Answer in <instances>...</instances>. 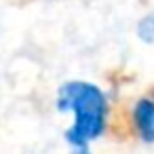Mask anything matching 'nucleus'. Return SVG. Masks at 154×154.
I'll return each mask as SVG.
<instances>
[{
    "instance_id": "nucleus-2",
    "label": "nucleus",
    "mask_w": 154,
    "mask_h": 154,
    "mask_svg": "<svg viewBox=\"0 0 154 154\" xmlns=\"http://www.w3.org/2000/svg\"><path fill=\"white\" fill-rule=\"evenodd\" d=\"M131 127L141 141L154 143V97L146 95V97H139L133 103Z\"/></svg>"
},
{
    "instance_id": "nucleus-4",
    "label": "nucleus",
    "mask_w": 154,
    "mask_h": 154,
    "mask_svg": "<svg viewBox=\"0 0 154 154\" xmlns=\"http://www.w3.org/2000/svg\"><path fill=\"white\" fill-rule=\"evenodd\" d=\"M76 154H91V152H89V148L85 146V148H76Z\"/></svg>"
},
{
    "instance_id": "nucleus-1",
    "label": "nucleus",
    "mask_w": 154,
    "mask_h": 154,
    "mask_svg": "<svg viewBox=\"0 0 154 154\" xmlns=\"http://www.w3.org/2000/svg\"><path fill=\"white\" fill-rule=\"evenodd\" d=\"M57 110L74 114V122L66 131V141L72 148H85L108 127V97L93 82H66L57 93Z\"/></svg>"
},
{
    "instance_id": "nucleus-3",
    "label": "nucleus",
    "mask_w": 154,
    "mask_h": 154,
    "mask_svg": "<svg viewBox=\"0 0 154 154\" xmlns=\"http://www.w3.org/2000/svg\"><path fill=\"white\" fill-rule=\"evenodd\" d=\"M137 36L139 40L152 45L154 42V13H148L143 19H139L137 23Z\"/></svg>"
}]
</instances>
